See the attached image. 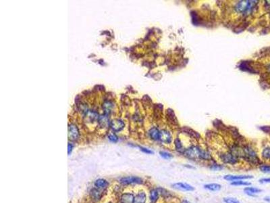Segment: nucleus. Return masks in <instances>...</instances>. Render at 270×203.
<instances>
[{"instance_id": "obj_8", "label": "nucleus", "mask_w": 270, "mask_h": 203, "mask_svg": "<svg viewBox=\"0 0 270 203\" xmlns=\"http://www.w3.org/2000/svg\"><path fill=\"white\" fill-rule=\"evenodd\" d=\"M253 177L252 175H228L224 176V180L227 181H238L242 180H248V179H251Z\"/></svg>"}, {"instance_id": "obj_31", "label": "nucleus", "mask_w": 270, "mask_h": 203, "mask_svg": "<svg viewBox=\"0 0 270 203\" xmlns=\"http://www.w3.org/2000/svg\"><path fill=\"white\" fill-rule=\"evenodd\" d=\"M264 200L266 202H270V196H266L264 198Z\"/></svg>"}, {"instance_id": "obj_5", "label": "nucleus", "mask_w": 270, "mask_h": 203, "mask_svg": "<svg viewBox=\"0 0 270 203\" xmlns=\"http://www.w3.org/2000/svg\"><path fill=\"white\" fill-rule=\"evenodd\" d=\"M172 187L176 190L182 191H193L195 188L193 186L190 185L186 183H176L172 184Z\"/></svg>"}, {"instance_id": "obj_3", "label": "nucleus", "mask_w": 270, "mask_h": 203, "mask_svg": "<svg viewBox=\"0 0 270 203\" xmlns=\"http://www.w3.org/2000/svg\"><path fill=\"white\" fill-rule=\"evenodd\" d=\"M79 136L78 129L76 125H70L68 127V139L70 141H75Z\"/></svg>"}, {"instance_id": "obj_23", "label": "nucleus", "mask_w": 270, "mask_h": 203, "mask_svg": "<svg viewBox=\"0 0 270 203\" xmlns=\"http://www.w3.org/2000/svg\"><path fill=\"white\" fill-rule=\"evenodd\" d=\"M259 169H260V171H261L263 173H270V166L269 165H261V166H260Z\"/></svg>"}, {"instance_id": "obj_25", "label": "nucleus", "mask_w": 270, "mask_h": 203, "mask_svg": "<svg viewBox=\"0 0 270 203\" xmlns=\"http://www.w3.org/2000/svg\"><path fill=\"white\" fill-rule=\"evenodd\" d=\"M224 201L225 202V203H240L239 200L234 199V198L230 197L225 198V199H224Z\"/></svg>"}, {"instance_id": "obj_18", "label": "nucleus", "mask_w": 270, "mask_h": 203, "mask_svg": "<svg viewBox=\"0 0 270 203\" xmlns=\"http://www.w3.org/2000/svg\"><path fill=\"white\" fill-rule=\"evenodd\" d=\"M107 182H106L105 180H103V179H99L97 181L95 182V185L97 188H101V189H103V188H105L107 187Z\"/></svg>"}, {"instance_id": "obj_14", "label": "nucleus", "mask_w": 270, "mask_h": 203, "mask_svg": "<svg viewBox=\"0 0 270 203\" xmlns=\"http://www.w3.org/2000/svg\"><path fill=\"white\" fill-rule=\"evenodd\" d=\"M149 135H150L151 139L154 140H158L160 139V131L155 127L152 128L150 131H149Z\"/></svg>"}, {"instance_id": "obj_7", "label": "nucleus", "mask_w": 270, "mask_h": 203, "mask_svg": "<svg viewBox=\"0 0 270 203\" xmlns=\"http://www.w3.org/2000/svg\"><path fill=\"white\" fill-rule=\"evenodd\" d=\"M160 139L163 143L170 144L172 142V135L166 130H162L160 131Z\"/></svg>"}, {"instance_id": "obj_11", "label": "nucleus", "mask_w": 270, "mask_h": 203, "mask_svg": "<svg viewBox=\"0 0 270 203\" xmlns=\"http://www.w3.org/2000/svg\"><path fill=\"white\" fill-rule=\"evenodd\" d=\"M222 159L223 161L225 162L226 163L229 164H234L236 162V158L234 155H233L232 154H224L222 155Z\"/></svg>"}, {"instance_id": "obj_2", "label": "nucleus", "mask_w": 270, "mask_h": 203, "mask_svg": "<svg viewBox=\"0 0 270 203\" xmlns=\"http://www.w3.org/2000/svg\"><path fill=\"white\" fill-rule=\"evenodd\" d=\"M255 1H240L236 4L235 7L236 11L238 13H244L246 12H250L253 6L255 5Z\"/></svg>"}, {"instance_id": "obj_6", "label": "nucleus", "mask_w": 270, "mask_h": 203, "mask_svg": "<svg viewBox=\"0 0 270 203\" xmlns=\"http://www.w3.org/2000/svg\"><path fill=\"white\" fill-rule=\"evenodd\" d=\"M110 127L115 131H119L124 128V123L119 119H114L110 123Z\"/></svg>"}, {"instance_id": "obj_1", "label": "nucleus", "mask_w": 270, "mask_h": 203, "mask_svg": "<svg viewBox=\"0 0 270 203\" xmlns=\"http://www.w3.org/2000/svg\"><path fill=\"white\" fill-rule=\"evenodd\" d=\"M202 150L197 146H191L189 148L186 149L184 151V154L186 157L192 160L200 158L201 159Z\"/></svg>"}, {"instance_id": "obj_32", "label": "nucleus", "mask_w": 270, "mask_h": 203, "mask_svg": "<svg viewBox=\"0 0 270 203\" xmlns=\"http://www.w3.org/2000/svg\"><path fill=\"white\" fill-rule=\"evenodd\" d=\"M182 203H192V202L188 201L187 200H183L182 201Z\"/></svg>"}, {"instance_id": "obj_24", "label": "nucleus", "mask_w": 270, "mask_h": 203, "mask_svg": "<svg viewBox=\"0 0 270 203\" xmlns=\"http://www.w3.org/2000/svg\"><path fill=\"white\" fill-rule=\"evenodd\" d=\"M160 156L162 157V158H165V159H171L172 158V155L170 153H168L167 152H163V151H161L160 152Z\"/></svg>"}, {"instance_id": "obj_16", "label": "nucleus", "mask_w": 270, "mask_h": 203, "mask_svg": "<svg viewBox=\"0 0 270 203\" xmlns=\"http://www.w3.org/2000/svg\"><path fill=\"white\" fill-rule=\"evenodd\" d=\"M113 107H114V104H113V103L110 102H104L103 105V108L106 115L110 114L111 112H112V110L113 109Z\"/></svg>"}, {"instance_id": "obj_28", "label": "nucleus", "mask_w": 270, "mask_h": 203, "mask_svg": "<svg viewBox=\"0 0 270 203\" xmlns=\"http://www.w3.org/2000/svg\"><path fill=\"white\" fill-rule=\"evenodd\" d=\"M141 151H143V152H144V153H147V154H153V151H151L149 149H147V148H143V147H141Z\"/></svg>"}, {"instance_id": "obj_22", "label": "nucleus", "mask_w": 270, "mask_h": 203, "mask_svg": "<svg viewBox=\"0 0 270 203\" xmlns=\"http://www.w3.org/2000/svg\"><path fill=\"white\" fill-rule=\"evenodd\" d=\"M250 184H251V183H250V182H243V181H241V180L236 181V182H234L231 183V185H244V186L245 185V186H247V185H250Z\"/></svg>"}, {"instance_id": "obj_4", "label": "nucleus", "mask_w": 270, "mask_h": 203, "mask_svg": "<svg viewBox=\"0 0 270 203\" xmlns=\"http://www.w3.org/2000/svg\"><path fill=\"white\" fill-rule=\"evenodd\" d=\"M143 180L138 177H126L120 180V183L124 185L132 184V183H141Z\"/></svg>"}, {"instance_id": "obj_27", "label": "nucleus", "mask_w": 270, "mask_h": 203, "mask_svg": "<svg viewBox=\"0 0 270 203\" xmlns=\"http://www.w3.org/2000/svg\"><path fill=\"white\" fill-rule=\"evenodd\" d=\"M109 139L110 140V141H112V142H117L118 141V137L116 135H115L114 134H112V135H109Z\"/></svg>"}, {"instance_id": "obj_26", "label": "nucleus", "mask_w": 270, "mask_h": 203, "mask_svg": "<svg viewBox=\"0 0 270 203\" xmlns=\"http://www.w3.org/2000/svg\"><path fill=\"white\" fill-rule=\"evenodd\" d=\"M223 169V166H221V165H213L211 166V169L214 171H220L221 169Z\"/></svg>"}, {"instance_id": "obj_30", "label": "nucleus", "mask_w": 270, "mask_h": 203, "mask_svg": "<svg viewBox=\"0 0 270 203\" xmlns=\"http://www.w3.org/2000/svg\"><path fill=\"white\" fill-rule=\"evenodd\" d=\"M72 149V144H68V154H70L71 153Z\"/></svg>"}, {"instance_id": "obj_9", "label": "nucleus", "mask_w": 270, "mask_h": 203, "mask_svg": "<svg viewBox=\"0 0 270 203\" xmlns=\"http://www.w3.org/2000/svg\"><path fill=\"white\" fill-rule=\"evenodd\" d=\"M84 117L89 122H93L96 120H98V118L99 117H98V114L97 112L88 110L84 113Z\"/></svg>"}, {"instance_id": "obj_21", "label": "nucleus", "mask_w": 270, "mask_h": 203, "mask_svg": "<svg viewBox=\"0 0 270 203\" xmlns=\"http://www.w3.org/2000/svg\"><path fill=\"white\" fill-rule=\"evenodd\" d=\"M262 156L264 159H270V148H265L262 152Z\"/></svg>"}, {"instance_id": "obj_10", "label": "nucleus", "mask_w": 270, "mask_h": 203, "mask_svg": "<svg viewBox=\"0 0 270 203\" xmlns=\"http://www.w3.org/2000/svg\"><path fill=\"white\" fill-rule=\"evenodd\" d=\"M134 196L132 194L126 193L122 195L120 198V202L121 203H134Z\"/></svg>"}, {"instance_id": "obj_29", "label": "nucleus", "mask_w": 270, "mask_h": 203, "mask_svg": "<svg viewBox=\"0 0 270 203\" xmlns=\"http://www.w3.org/2000/svg\"><path fill=\"white\" fill-rule=\"evenodd\" d=\"M260 183H270V178H263V179H261L259 180Z\"/></svg>"}, {"instance_id": "obj_12", "label": "nucleus", "mask_w": 270, "mask_h": 203, "mask_svg": "<svg viewBox=\"0 0 270 203\" xmlns=\"http://www.w3.org/2000/svg\"><path fill=\"white\" fill-rule=\"evenodd\" d=\"M98 123L99 124L100 127L102 128L107 127L108 125H110L109 123V118L107 115H101L98 118Z\"/></svg>"}, {"instance_id": "obj_17", "label": "nucleus", "mask_w": 270, "mask_h": 203, "mask_svg": "<svg viewBox=\"0 0 270 203\" xmlns=\"http://www.w3.org/2000/svg\"><path fill=\"white\" fill-rule=\"evenodd\" d=\"M245 192L246 194H249V195H253L255 194H258V193H260L262 192L261 190L258 189V188H251V187H247L245 188L244 189Z\"/></svg>"}, {"instance_id": "obj_15", "label": "nucleus", "mask_w": 270, "mask_h": 203, "mask_svg": "<svg viewBox=\"0 0 270 203\" xmlns=\"http://www.w3.org/2000/svg\"><path fill=\"white\" fill-rule=\"evenodd\" d=\"M204 188L207 190L216 192V191L220 190L221 188V185L218 184V183H209V184L205 185Z\"/></svg>"}, {"instance_id": "obj_19", "label": "nucleus", "mask_w": 270, "mask_h": 203, "mask_svg": "<svg viewBox=\"0 0 270 203\" xmlns=\"http://www.w3.org/2000/svg\"><path fill=\"white\" fill-rule=\"evenodd\" d=\"M159 197V194L157 190H153L151 191L150 193V199L152 202H155L158 200Z\"/></svg>"}, {"instance_id": "obj_13", "label": "nucleus", "mask_w": 270, "mask_h": 203, "mask_svg": "<svg viewBox=\"0 0 270 203\" xmlns=\"http://www.w3.org/2000/svg\"><path fill=\"white\" fill-rule=\"evenodd\" d=\"M146 200L147 196L145 193L141 192L135 196L134 199V203H145Z\"/></svg>"}, {"instance_id": "obj_20", "label": "nucleus", "mask_w": 270, "mask_h": 203, "mask_svg": "<svg viewBox=\"0 0 270 203\" xmlns=\"http://www.w3.org/2000/svg\"><path fill=\"white\" fill-rule=\"evenodd\" d=\"M174 143H175L176 148V150H177L178 151H180V152L184 151V150L183 149L182 144L181 143V142L180 141L179 139H178V138L176 139L175 141H174Z\"/></svg>"}]
</instances>
